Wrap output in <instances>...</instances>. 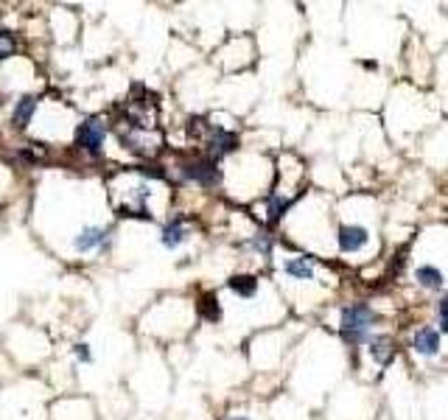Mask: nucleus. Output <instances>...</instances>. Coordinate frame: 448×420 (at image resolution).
Listing matches in <instances>:
<instances>
[{"label": "nucleus", "instance_id": "3", "mask_svg": "<svg viewBox=\"0 0 448 420\" xmlns=\"http://www.w3.org/2000/svg\"><path fill=\"white\" fill-rule=\"evenodd\" d=\"M336 244L342 255H356L370 247V230L365 224H342L336 230Z\"/></svg>", "mask_w": 448, "mask_h": 420}, {"label": "nucleus", "instance_id": "6", "mask_svg": "<svg viewBox=\"0 0 448 420\" xmlns=\"http://www.w3.org/2000/svg\"><path fill=\"white\" fill-rule=\"evenodd\" d=\"M205 143H208V157H211L213 163L227 157V154H232V151L238 148V138H235L230 129H222V127H211Z\"/></svg>", "mask_w": 448, "mask_h": 420}, {"label": "nucleus", "instance_id": "16", "mask_svg": "<svg viewBox=\"0 0 448 420\" xmlns=\"http://www.w3.org/2000/svg\"><path fill=\"white\" fill-rule=\"evenodd\" d=\"M249 247H252L255 252H261L264 258H269V255H272V247H275V238H272L269 233H258V235L249 238Z\"/></svg>", "mask_w": 448, "mask_h": 420}, {"label": "nucleus", "instance_id": "18", "mask_svg": "<svg viewBox=\"0 0 448 420\" xmlns=\"http://www.w3.org/2000/svg\"><path fill=\"white\" fill-rule=\"evenodd\" d=\"M14 51H17V40H14V34H8V31H0V59L11 57Z\"/></svg>", "mask_w": 448, "mask_h": 420}, {"label": "nucleus", "instance_id": "4", "mask_svg": "<svg viewBox=\"0 0 448 420\" xmlns=\"http://www.w3.org/2000/svg\"><path fill=\"white\" fill-rule=\"evenodd\" d=\"M104 138H107V129H104V124L95 121V118L84 121V124L76 129V146L84 148V151H90L93 157H98V154L104 151Z\"/></svg>", "mask_w": 448, "mask_h": 420}, {"label": "nucleus", "instance_id": "5", "mask_svg": "<svg viewBox=\"0 0 448 420\" xmlns=\"http://www.w3.org/2000/svg\"><path fill=\"white\" fill-rule=\"evenodd\" d=\"M412 350H415L418 356H426V358L440 356V350H443V334H440L435 325H420V328L412 334Z\"/></svg>", "mask_w": 448, "mask_h": 420}, {"label": "nucleus", "instance_id": "9", "mask_svg": "<svg viewBox=\"0 0 448 420\" xmlns=\"http://www.w3.org/2000/svg\"><path fill=\"white\" fill-rule=\"evenodd\" d=\"M367 353H370V358H373L375 364H381V367H387L392 358H395V339L392 337H387V334H378V337H370V342H367Z\"/></svg>", "mask_w": 448, "mask_h": 420}, {"label": "nucleus", "instance_id": "7", "mask_svg": "<svg viewBox=\"0 0 448 420\" xmlns=\"http://www.w3.org/2000/svg\"><path fill=\"white\" fill-rule=\"evenodd\" d=\"M412 278H415V283H418L420 288H426V291H443L448 286L446 269H440L437 264H429V261L418 264V267L412 269Z\"/></svg>", "mask_w": 448, "mask_h": 420}, {"label": "nucleus", "instance_id": "19", "mask_svg": "<svg viewBox=\"0 0 448 420\" xmlns=\"http://www.w3.org/2000/svg\"><path fill=\"white\" fill-rule=\"evenodd\" d=\"M78 356H81V358H84V361H87V358H90V353H87V345H78Z\"/></svg>", "mask_w": 448, "mask_h": 420}, {"label": "nucleus", "instance_id": "13", "mask_svg": "<svg viewBox=\"0 0 448 420\" xmlns=\"http://www.w3.org/2000/svg\"><path fill=\"white\" fill-rule=\"evenodd\" d=\"M227 286H230L232 294L249 300V297H255V291H258V278H255V275H235V278L227 280Z\"/></svg>", "mask_w": 448, "mask_h": 420}, {"label": "nucleus", "instance_id": "17", "mask_svg": "<svg viewBox=\"0 0 448 420\" xmlns=\"http://www.w3.org/2000/svg\"><path fill=\"white\" fill-rule=\"evenodd\" d=\"M435 314H437V325H440L437 331L446 337V334H448V294L437 300V305H435Z\"/></svg>", "mask_w": 448, "mask_h": 420}, {"label": "nucleus", "instance_id": "2", "mask_svg": "<svg viewBox=\"0 0 448 420\" xmlns=\"http://www.w3.org/2000/svg\"><path fill=\"white\" fill-rule=\"evenodd\" d=\"M182 177L202 185V188H216L219 180H222V171L211 157H199V160H191V163L182 165Z\"/></svg>", "mask_w": 448, "mask_h": 420}, {"label": "nucleus", "instance_id": "15", "mask_svg": "<svg viewBox=\"0 0 448 420\" xmlns=\"http://www.w3.org/2000/svg\"><path fill=\"white\" fill-rule=\"evenodd\" d=\"M199 314H202L208 322H219V320H222L219 297H216V294H202V300H199Z\"/></svg>", "mask_w": 448, "mask_h": 420}, {"label": "nucleus", "instance_id": "1", "mask_svg": "<svg viewBox=\"0 0 448 420\" xmlns=\"http://www.w3.org/2000/svg\"><path fill=\"white\" fill-rule=\"evenodd\" d=\"M375 325V311L367 303H348L339 311V334L342 342L350 348H359L365 342H370Z\"/></svg>", "mask_w": 448, "mask_h": 420}, {"label": "nucleus", "instance_id": "12", "mask_svg": "<svg viewBox=\"0 0 448 420\" xmlns=\"http://www.w3.org/2000/svg\"><path fill=\"white\" fill-rule=\"evenodd\" d=\"M188 238V230H185V224L177 218V221H168L165 227H163V235H160V241H163V247H168V250H174V247H179L182 241Z\"/></svg>", "mask_w": 448, "mask_h": 420}, {"label": "nucleus", "instance_id": "8", "mask_svg": "<svg viewBox=\"0 0 448 420\" xmlns=\"http://www.w3.org/2000/svg\"><path fill=\"white\" fill-rule=\"evenodd\" d=\"M283 272L292 280H300V283H314L317 280V264L308 255H292L283 264Z\"/></svg>", "mask_w": 448, "mask_h": 420}, {"label": "nucleus", "instance_id": "14", "mask_svg": "<svg viewBox=\"0 0 448 420\" xmlns=\"http://www.w3.org/2000/svg\"><path fill=\"white\" fill-rule=\"evenodd\" d=\"M292 202H295L292 197H283V194H278V191H275V194H269V197H266V213H269V221H272V224H275V221H281V218H283V213L292 208Z\"/></svg>", "mask_w": 448, "mask_h": 420}, {"label": "nucleus", "instance_id": "20", "mask_svg": "<svg viewBox=\"0 0 448 420\" xmlns=\"http://www.w3.org/2000/svg\"><path fill=\"white\" fill-rule=\"evenodd\" d=\"M230 420H247V418H230Z\"/></svg>", "mask_w": 448, "mask_h": 420}, {"label": "nucleus", "instance_id": "11", "mask_svg": "<svg viewBox=\"0 0 448 420\" xmlns=\"http://www.w3.org/2000/svg\"><path fill=\"white\" fill-rule=\"evenodd\" d=\"M34 110H37V98H34V95H23V98L17 101L14 115H11L14 127H17V129H25V127H28V121L34 118Z\"/></svg>", "mask_w": 448, "mask_h": 420}, {"label": "nucleus", "instance_id": "10", "mask_svg": "<svg viewBox=\"0 0 448 420\" xmlns=\"http://www.w3.org/2000/svg\"><path fill=\"white\" fill-rule=\"evenodd\" d=\"M73 244L78 252H93V250H98V247L107 244V230H104V227H84V230L76 235Z\"/></svg>", "mask_w": 448, "mask_h": 420}]
</instances>
